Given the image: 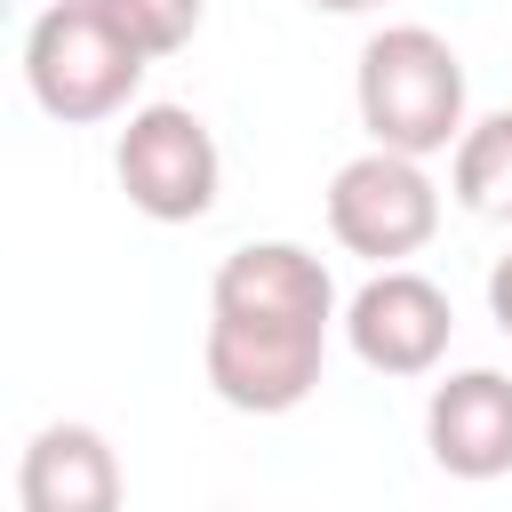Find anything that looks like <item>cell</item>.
<instances>
[{
	"instance_id": "obj_9",
	"label": "cell",
	"mask_w": 512,
	"mask_h": 512,
	"mask_svg": "<svg viewBox=\"0 0 512 512\" xmlns=\"http://www.w3.org/2000/svg\"><path fill=\"white\" fill-rule=\"evenodd\" d=\"M448 184L472 216L488 224H512V112H488V120H464L456 136V160H448Z\"/></svg>"
},
{
	"instance_id": "obj_6",
	"label": "cell",
	"mask_w": 512,
	"mask_h": 512,
	"mask_svg": "<svg viewBox=\"0 0 512 512\" xmlns=\"http://www.w3.org/2000/svg\"><path fill=\"white\" fill-rule=\"evenodd\" d=\"M448 336H456V304L440 280L408 272V264H384L376 280L352 288L344 304V344L360 368L376 376H432L448 360Z\"/></svg>"
},
{
	"instance_id": "obj_10",
	"label": "cell",
	"mask_w": 512,
	"mask_h": 512,
	"mask_svg": "<svg viewBox=\"0 0 512 512\" xmlns=\"http://www.w3.org/2000/svg\"><path fill=\"white\" fill-rule=\"evenodd\" d=\"M96 16H104L144 64L192 48V32H200V0H96Z\"/></svg>"
},
{
	"instance_id": "obj_5",
	"label": "cell",
	"mask_w": 512,
	"mask_h": 512,
	"mask_svg": "<svg viewBox=\"0 0 512 512\" xmlns=\"http://www.w3.org/2000/svg\"><path fill=\"white\" fill-rule=\"evenodd\" d=\"M328 232L344 256H368V264H408L432 232H440V184L424 176L416 152H352L336 176H328Z\"/></svg>"
},
{
	"instance_id": "obj_1",
	"label": "cell",
	"mask_w": 512,
	"mask_h": 512,
	"mask_svg": "<svg viewBox=\"0 0 512 512\" xmlns=\"http://www.w3.org/2000/svg\"><path fill=\"white\" fill-rule=\"evenodd\" d=\"M336 280L296 240H248L208 280V392L240 416H288L312 400L328 360Z\"/></svg>"
},
{
	"instance_id": "obj_3",
	"label": "cell",
	"mask_w": 512,
	"mask_h": 512,
	"mask_svg": "<svg viewBox=\"0 0 512 512\" xmlns=\"http://www.w3.org/2000/svg\"><path fill=\"white\" fill-rule=\"evenodd\" d=\"M136 80H144V56L96 16V0H56V8L32 16V32H24V88H32V104L48 120H64V128L112 120V112H128Z\"/></svg>"
},
{
	"instance_id": "obj_7",
	"label": "cell",
	"mask_w": 512,
	"mask_h": 512,
	"mask_svg": "<svg viewBox=\"0 0 512 512\" xmlns=\"http://www.w3.org/2000/svg\"><path fill=\"white\" fill-rule=\"evenodd\" d=\"M424 448L448 480H504L512 472V376L456 368L424 400Z\"/></svg>"
},
{
	"instance_id": "obj_12",
	"label": "cell",
	"mask_w": 512,
	"mask_h": 512,
	"mask_svg": "<svg viewBox=\"0 0 512 512\" xmlns=\"http://www.w3.org/2000/svg\"><path fill=\"white\" fill-rule=\"evenodd\" d=\"M304 8H320V16H368V8H384V0H304Z\"/></svg>"
},
{
	"instance_id": "obj_8",
	"label": "cell",
	"mask_w": 512,
	"mask_h": 512,
	"mask_svg": "<svg viewBox=\"0 0 512 512\" xmlns=\"http://www.w3.org/2000/svg\"><path fill=\"white\" fill-rule=\"evenodd\" d=\"M24 512H112L120 504V456L96 424H40L16 472Z\"/></svg>"
},
{
	"instance_id": "obj_2",
	"label": "cell",
	"mask_w": 512,
	"mask_h": 512,
	"mask_svg": "<svg viewBox=\"0 0 512 512\" xmlns=\"http://www.w3.org/2000/svg\"><path fill=\"white\" fill-rule=\"evenodd\" d=\"M352 104L368 144L432 160L464 136V64L432 24H384L352 64Z\"/></svg>"
},
{
	"instance_id": "obj_4",
	"label": "cell",
	"mask_w": 512,
	"mask_h": 512,
	"mask_svg": "<svg viewBox=\"0 0 512 512\" xmlns=\"http://www.w3.org/2000/svg\"><path fill=\"white\" fill-rule=\"evenodd\" d=\"M112 176L128 192L136 216L152 224H200L216 208L224 184V152L208 136V120L192 104H136L120 144H112Z\"/></svg>"
},
{
	"instance_id": "obj_11",
	"label": "cell",
	"mask_w": 512,
	"mask_h": 512,
	"mask_svg": "<svg viewBox=\"0 0 512 512\" xmlns=\"http://www.w3.org/2000/svg\"><path fill=\"white\" fill-rule=\"evenodd\" d=\"M488 312H496V328L512 336V256H496V264H488Z\"/></svg>"
}]
</instances>
